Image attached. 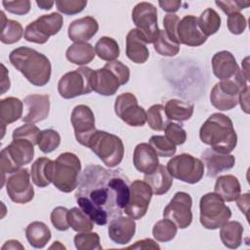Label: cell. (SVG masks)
Masks as SVG:
<instances>
[{
  "label": "cell",
  "instance_id": "6da1fadb",
  "mask_svg": "<svg viewBox=\"0 0 250 250\" xmlns=\"http://www.w3.org/2000/svg\"><path fill=\"white\" fill-rule=\"evenodd\" d=\"M130 184L122 169L88 165L79 177L75 199L94 224L104 226L123 214L130 194Z\"/></svg>",
  "mask_w": 250,
  "mask_h": 250
},
{
  "label": "cell",
  "instance_id": "7a4b0ae2",
  "mask_svg": "<svg viewBox=\"0 0 250 250\" xmlns=\"http://www.w3.org/2000/svg\"><path fill=\"white\" fill-rule=\"evenodd\" d=\"M9 60L34 86H45L51 78L52 66L50 60L38 51L21 46L10 53Z\"/></svg>",
  "mask_w": 250,
  "mask_h": 250
},
{
  "label": "cell",
  "instance_id": "3957f363",
  "mask_svg": "<svg viewBox=\"0 0 250 250\" xmlns=\"http://www.w3.org/2000/svg\"><path fill=\"white\" fill-rule=\"evenodd\" d=\"M202 143L221 153L231 152L237 144V136L230 118L223 113L211 114L199 130Z\"/></svg>",
  "mask_w": 250,
  "mask_h": 250
},
{
  "label": "cell",
  "instance_id": "277c9868",
  "mask_svg": "<svg viewBox=\"0 0 250 250\" xmlns=\"http://www.w3.org/2000/svg\"><path fill=\"white\" fill-rule=\"evenodd\" d=\"M129 78L130 69L126 64L116 60L108 62L103 68L94 70L93 91L102 96H112L121 85L129 81Z\"/></svg>",
  "mask_w": 250,
  "mask_h": 250
},
{
  "label": "cell",
  "instance_id": "5b68a950",
  "mask_svg": "<svg viewBox=\"0 0 250 250\" xmlns=\"http://www.w3.org/2000/svg\"><path fill=\"white\" fill-rule=\"evenodd\" d=\"M34 156V145L25 139H13L12 143L1 150L0 166L2 187L6 176L21 169V166L29 164Z\"/></svg>",
  "mask_w": 250,
  "mask_h": 250
},
{
  "label": "cell",
  "instance_id": "8992f818",
  "mask_svg": "<svg viewBox=\"0 0 250 250\" xmlns=\"http://www.w3.org/2000/svg\"><path fill=\"white\" fill-rule=\"evenodd\" d=\"M248 78L239 69L229 79L218 82L210 93L211 104L219 110H230L238 104L239 93L246 87Z\"/></svg>",
  "mask_w": 250,
  "mask_h": 250
},
{
  "label": "cell",
  "instance_id": "52a82bcc",
  "mask_svg": "<svg viewBox=\"0 0 250 250\" xmlns=\"http://www.w3.org/2000/svg\"><path fill=\"white\" fill-rule=\"evenodd\" d=\"M81 170L80 159L71 152L61 153L54 161L52 183L62 192H70L77 188Z\"/></svg>",
  "mask_w": 250,
  "mask_h": 250
},
{
  "label": "cell",
  "instance_id": "ba28073f",
  "mask_svg": "<svg viewBox=\"0 0 250 250\" xmlns=\"http://www.w3.org/2000/svg\"><path fill=\"white\" fill-rule=\"evenodd\" d=\"M88 147L109 168L120 164L124 156V145L119 137L97 130L91 137Z\"/></svg>",
  "mask_w": 250,
  "mask_h": 250
},
{
  "label": "cell",
  "instance_id": "9c48e42d",
  "mask_svg": "<svg viewBox=\"0 0 250 250\" xmlns=\"http://www.w3.org/2000/svg\"><path fill=\"white\" fill-rule=\"evenodd\" d=\"M200 224L207 229H216L231 217V211L216 192H208L200 198Z\"/></svg>",
  "mask_w": 250,
  "mask_h": 250
},
{
  "label": "cell",
  "instance_id": "30bf717a",
  "mask_svg": "<svg viewBox=\"0 0 250 250\" xmlns=\"http://www.w3.org/2000/svg\"><path fill=\"white\" fill-rule=\"evenodd\" d=\"M94 70L81 66L62 75L58 83V91L63 99H73L93 91L92 79Z\"/></svg>",
  "mask_w": 250,
  "mask_h": 250
},
{
  "label": "cell",
  "instance_id": "8fae6325",
  "mask_svg": "<svg viewBox=\"0 0 250 250\" xmlns=\"http://www.w3.org/2000/svg\"><path fill=\"white\" fill-rule=\"evenodd\" d=\"M166 168L173 178L188 184L198 183L204 174L203 162L188 153L172 157Z\"/></svg>",
  "mask_w": 250,
  "mask_h": 250
},
{
  "label": "cell",
  "instance_id": "7c38bea8",
  "mask_svg": "<svg viewBox=\"0 0 250 250\" xmlns=\"http://www.w3.org/2000/svg\"><path fill=\"white\" fill-rule=\"evenodd\" d=\"M63 24L62 16L59 13L42 15L27 24L24 29V39L37 44L46 43L50 36L57 34Z\"/></svg>",
  "mask_w": 250,
  "mask_h": 250
},
{
  "label": "cell",
  "instance_id": "4fadbf2b",
  "mask_svg": "<svg viewBox=\"0 0 250 250\" xmlns=\"http://www.w3.org/2000/svg\"><path fill=\"white\" fill-rule=\"evenodd\" d=\"M132 20L147 43H153L159 33L157 10L148 2L138 3L132 11Z\"/></svg>",
  "mask_w": 250,
  "mask_h": 250
},
{
  "label": "cell",
  "instance_id": "5bb4252c",
  "mask_svg": "<svg viewBox=\"0 0 250 250\" xmlns=\"http://www.w3.org/2000/svg\"><path fill=\"white\" fill-rule=\"evenodd\" d=\"M151 196L150 187L145 181L135 180L130 184V194L124 212L134 220L143 218L148 209Z\"/></svg>",
  "mask_w": 250,
  "mask_h": 250
},
{
  "label": "cell",
  "instance_id": "9a60e30c",
  "mask_svg": "<svg viewBox=\"0 0 250 250\" xmlns=\"http://www.w3.org/2000/svg\"><path fill=\"white\" fill-rule=\"evenodd\" d=\"M114 111L116 115L133 127L144 126L146 122V112L140 106L138 100L132 93H123L115 99Z\"/></svg>",
  "mask_w": 250,
  "mask_h": 250
},
{
  "label": "cell",
  "instance_id": "2e32d148",
  "mask_svg": "<svg viewBox=\"0 0 250 250\" xmlns=\"http://www.w3.org/2000/svg\"><path fill=\"white\" fill-rule=\"evenodd\" d=\"M192 199L185 191H178L164 208L163 217L172 221L179 229L188 228L192 222Z\"/></svg>",
  "mask_w": 250,
  "mask_h": 250
},
{
  "label": "cell",
  "instance_id": "e0dca14e",
  "mask_svg": "<svg viewBox=\"0 0 250 250\" xmlns=\"http://www.w3.org/2000/svg\"><path fill=\"white\" fill-rule=\"evenodd\" d=\"M9 197L16 203L24 204L33 199L34 189L30 182V174L26 168H21L12 173L6 181Z\"/></svg>",
  "mask_w": 250,
  "mask_h": 250
},
{
  "label": "cell",
  "instance_id": "ac0fdd59",
  "mask_svg": "<svg viewBox=\"0 0 250 250\" xmlns=\"http://www.w3.org/2000/svg\"><path fill=\"white\" fill-rule=\"evenodd\" d=\"M70 120L77 142L84 146H88L91 137L97 131L92 109L88 105L78 104L73 108Z\"/></svg>",
  "mask_w": 250,
  "mask_h": 250
},
{
  "label": "cell",
  "instance_id": "d6986e66",
  "mask_svg": "<svg viewBox=\"0 0 250 250\" xmlns=\"http://www.w3.org/2000/svg\"><path fill=\"white\" fill-rule=\"evenodd\" d=\"M25 114L21 117L22 122L34 124L46 119L50 111V97L48 95L32 94L23 99Z\"/></svg>",
  "mask_w": 250,
  "mask_h": 250
},
{
  "label": "cell",
  "instance_id": "ffe728a7",
  "mask_svg": "<svg viewBox=\"0 0 250 250\" xmlns=\"http://www.w3.org/2000/svg\"><path fill=\"white\" fill-rule=\"evenodd\" d=\"M177 38L180 44L190 47L200 46L206 42L207 37L200 31L197 24V18L192 15L185 16L177 26Z\"/></svg>",
  "mask_w": 250,
  "mask_h": 250
},
{
  "label": "cell",
  "instance_id": "44dd1931",
  "mask_svg": "<svg viewBox=\"0 0 250 250\" xmlns=\"http://www.w3.org/2000/svg\"><path fill=\"white\" fill-rule=\"evenodd\" d=\"M201 161L206 167L209 177H216L220 173L231 169L235 164V158L229 153H221L211 147L201 154Z\"/></svg>",
  "mask_w": 250,
  "mask_h": 250
},
{
  "label": "cell",
  "instance_id": "7402d4cb",
  "mask_svg": "<svg viewBox=\"0 0 250 250\" xmlns=\"http://www.w3.org/2000/svg\"><path fill=\"white\" fill-rule=\"evenodd\" d=\"M108 236L116 244L125 245L131 241L136 231V223L130 217L118 216L108 225Z\"/></svg>",
  "mask_w": 250,
  "mask_h": 250
},
{
  "label": "cell",
  "instance_id": "603a6c76",
  "mask_svg": "<svg viewBox=\"0 0 250 250\" xmlns=\"http://www.w3.org/2000/svg\"><path fill=\"white\" fill-rule=\"evenodd\" d=\"M99 23L93 17L87 16L77 19L70 22L67 29V35L74 43L87 42L98 32Z\"/></svg>",
  "mask_w": 250,
  "mask_h": 250
},
{
  "label": "cell",
  "instance_id": "cb8c5ba5",
  "mask_svg": "<svg viewBox=\"0 0 250 250\" xmlns=\"http://www.w3.org/2000/svg\"><path fill=\"white\" fill-rule=\"evenodd\" d=\"M146 40L137 29H131L126 36V55L130 61L136 63H144L149 57V51L146 47Z\"/></svg>",
  "mask_w": 250,
  "mask_h": 250
},
{
  "label": "cell",
  "instance_id": "d4e9b609",
  "mask_svg": "<svg viewBox=\"0 0 250 250\" xmlns=\"http://www.w3.org/2000/svg\"><path fill=\"white\" fill-rule=\"evenodd\" d=\"M133 163L139 172L145 175L150 174L159 165L158 155L149 144L141 143L135 147Z\"/></svg>",
  "mask_w": 250,
  "mask_h": 250
},
{
  "label": "cell",
  "instance_id": "484cf974",
  "mask_svg": "<svg viewBox=\"0 0 250 250\" xmlns=\"http://www.w3.org/2000/svg\"><path fill=\"white\" fill-rule=\"evenodd\" d=\"M212 69L221 80L229 79L240 69L234 56L229 51H220L212 58Z\"/></svg>",
  "mask_w": 250,
  "mask_h": 250
},
{
  "label": "cell",
  "instance_id": "4316f807",
  "mask_svg": "<svg viewBox=\"0 0 250 250\" xmlns=\"http://www.w3.org/2000/svg\"><path fill=\"white\" fill-rule=\"evenodd\" d=\"M23 104L15 97H7L0 101V119L2 127V138L5 134V127L22 117Z\"/></svg>",
  "mask_w": 250,
  "mask_h": 250
},
{
  "label": "cell",
  "instance_id": "83f0119b",
  "mask_svg": "<svg viewBox=\"0 0 250 250\" xmlns=\"http://www.w3.org/2000/svg\"><path fill=\"white\" fill-rule=\"evenodd\" d=\"M144 181L150 187L152 193L156 195L166 193L173 185V177L162 164H159L152 173L145 175Z\"/></svg>",
  "mask_w": 250,
  "mask_h": 250
},
{
  "label": "cell",
  "instance_id": "f1b7e54d",
  "mask_svg": "<svg viewBox=\"0 0 250 250\" xmlns=\"http://www.w3.org/2000/svg\"><path fill=\"white\" fill-rule=\"evenodd\" d=\"M214 190L224 201L231 202L240 195L241 187L236 177L233 175H224L217 179Z\"/></svg>",
  "mask_w": 250,
  "mask_h": 250
},
{
  "label": "cell",
  "instance_id": "f546056e",
  "mask_svg": "<svg viewBox=\"0 0 250 250\" xmlns=\"http://www.w3.org/2000/svg\"><path fill=\"white\" fill-rule=\"evenodd\" d=\"M54 161L47 157L37 158L31 166V180L39 188H45L52 183Z\"/></svg>",
  "mask_w": 250,
  "mask_h": 250
},
{
  "label": "cell",
  "instance_id": "4dcf8cb0",
  "mask_svg": "<svg viewBox=\"0 0 250 250\" xmlns=\"http://www.w3.org/2000/svg\"><path fill=\"white\" fill-rule=\"evenodd\" d=\"M25 236L29 244L34 248H43L51 239L50 229L43 222H32L25 229Z\"/></svg>",
  "mask_w": 250,
  "mask_h": 250
},
{
  "label": "cell",
  "instance_id": "1f68e13d",
  "mask_svg": "<svg viewBox=\"0 0 250 250\" xmlns=\"http://www.w3.org/2000/svg\"><path fill=\"white\" fill-rule=\"evenodd\" d=\"M95 55L94 47L87 42L74 43L70 45L65 52L66 59L70 62L78 65H84L91 62L94 60Z\"/></svg>",
  "mask_w": 250,
  "mask_h": 250
},
{
  "label": "cell",
  "instance_id": "d6a6232c",
  "mask_svg": "<svg viewBox=\"0 0 250 250\" xmlns=\"http://www.w3.org/2000/svg\"><path fill=\"white\" fill-rule=\"evenodd\" d=\"M243 227L237 221H228L221 227L220 237L223 244L230 249H235L241 245Z\"/></svg>",
  "mask_w": 250,
  "mask_h": 250
},
{
  "label": "cell",
  "instance_id": "836d02e7",
  "mask_svg": "<svg viewBox=\"0 0 250 250\" xmlns=\"http://www.w3.org/2000/svg\"><path fill=\"white\" fill-rule=\"evenodd\" d=\"M164 109L169 119L182 122L188 120L191 117L194 105L189 102H184L178 99H171L166 102Z\"/></svg>",
  "mask_w": 250,
  "mask_h": 250
},
{
  "label": "cell",
  "instance_id": "e575fe53",
  "mask_svg": "<svg viewBox=\"0 0 250 250\" xmlns=\"http://www.w3.org/2000/svg\"><path fill=\"white\" fill-rule=\"evenodd\" d=\"M1 15V32L0 40L4 44H14L22 37L23 28L21 24L14 20L7 19L3 11L0 12Z\"/></svg>",
  "mask_w": 250,
  "mask_h": 250
},
{
  "label": "cell",
  "instance_id": "d590c367",
  "mask_svg": "<svg viewBox=\"0 0 250 250\" xmlns=\"http://www.w3.org/2000/svg\"><path fill=\"white\" fill-rule=\"evenodd\" d=\"M197 24L200 31L208 37L215 34L221 27V17L214 9L207 8L197 19Z\"/></svg>",
  "mask_w": 250,
  "mask_h": 250
},
{
  "label": "cell",
  "instance_id": "8d00e7d4",
  "mask_svg": "<svg viewBox=\"0 0 250 250\" xmlns=\"http://www.w3.org/2000/svg\"><path fill=\"white\" fill-rule=\"evenodd\" d=\"M67 221L69 227L77 232L91 231L94 228V222L80 207H72L68 210Z\"/></svg>",
  "mask_w": 250,
  "mask_h": 250
},
{
  "label": "cell",
  "instance_id": "74e56055",
  "mask_svg": "<svg viewBox=\"0 0 250 250\" xmlns=\"http://www.w3.org/2000/svg\"><path fill=\"white\" fill-rule=\"evenodd\" d=\"M95 53L100 59L106 62H112L119 57V45L113 38L103 36L95 45Z\"/></svg>",
  "mask_w": 250,
  "mask_h": 250
},
{
  "label": "cell",
  "instance_id": "f35d334b",
  "mask_svg": "<svg viewBox=\"0 0 250 250\" xmlns=\"http://www.w3.org/2000/svg\"><path fill=\"white\" fill-rule=\"evenodd\" d=\"M154 50L161 56L174 57L180 51V44L173 41L164 29H159L158 36L153 42Z\"/></svg>",
  "mask_w": 250,
  "mask_h": 250
},
{
  "label": "cell",
  "instance_id": "ab89813d",
  "mask_svg": "<svg viewBox=\"0 0 250 250\" xmlns=\"http://www.w3.org/2000/svg\"><path fill=\"white\" fill-rule=\"evenodd\" d=\"M169 120L162 104H153L146 112V122L154 131H164Z\"/></svg>",
  "mask_w": 250,
  "mask_h": 250
},
{
  "label": "cell",
  "instance_id": "60d3db41",
  "mask_svg": "<svg viewBox=\"0 0 250 250\" xmlns=\"http://www.w3.org/2000/svg\"><path fill=\"white\" fill-rule=\"evenodd\" d=\"M177 230L178 227L172 221L164 218L153 226L152 235L159 242H168L176 236Z\"/></svg>",
  "mask_w": 250,
  "mask_h": 250
},
{
  "label": "cell",
  "instance_id": "b9f144b4",
  "mask_svg": "<svg viewBox=\"0 0 250 250\" xmlns=\"http://www.w3.org/2000/svg\"><path fill=\"white\" fill-rule=\"evenodd\" d=\"M61 144V136L60 134L53 129H45L41 131L37 146L40 150L44 153H49L58 148Z\"/></svg>",
  "mask_w": 250,
  "mask_h": 250
},
{
  "label": "cell",
  "instance_id": "7bdbcfd3",
  "mask_svg": "<svg viewBox=\"0 0 250 250\" xmlns=\"http://www.w3.org/2000/svg\"><path fill=\"white\" fill-rule=\"evenodd\" d=\"M74 245L78 250H102L100 236L97 232H81L74 236Z\"/></svg>",
  "mask_w": 250,
  "mask_h": 250
},
{
  "label": "cell",
  "instance_id": "ee69618b",
  "mask_svg": "<svg viewBox=\"0 0 250 250\" xmlns=\"http://www.w3.org/2000/svg\"><path fill=\"white\" fill-rule=\"evenodd\" d=\"M149 145L155 150L158 156L170 157L176 153V146L172 144L165 136L155 135L149 139Z\"/></svg>",
  "mask_w": 250,
  "mask_h": 250
},
{
  "label": "cell",
  "instance_id": "f6af8a7d",
  "mask_svg": "<svg viewBox=\"0 0 250 250\" xmlns=\"http://www.w3.org/2000/svg\"><path fill=\"white\" fill-rule=\"evenodd\" d=\"M41 131L33 124H24L13 131V139H25L30 141L34 146L38 143Z\"/></svg>",
  "mask_w": 250,
  "mask_h": 250
},
{
  "label": "cell",
  "instance_id": "bcb514c9",
  "mask_svg": "<svg viewBox=\"0 0 250 250\" xmlns=\"http://www.w3.org/2000/svg\"><path fill=\"white\" fill-rule=\"evenodd\" d=\"M164 132L165 137L175 146L183 145L187 140V133L185 129L178 123L169 122Z\"/></svg>",
  "mask_w": 250,
  "mask_h": 250
},
{
  "label": "cell",
  "instance_id": "7dc6e473",
  "mask_svg": "<svg viewBox=\"0 0 250 250\" xmlns=\"http://www.w3.org/2000/svg\"><path fill=\"white\" fill-rule=\"evenodd\" d=\"M58 11L65 15H75L84 10L87 5L85 0H58L55 2Z\"/></svg>",
  "mask_w": 250,
  "mask_h": 250
},
{
  "label": "cell",
  "instance_id": "c3c4849f",
  "mask_svg": "<svg viewBox=\"0 0 250 250\" xmlns=\"http://www.w3.org/2000/svg\"><path fill=\"white\" fill-rule=\"evenodd\" d=\"M67 213H68V209L62 206H58L52 211L51 222H52V225L55 227V229H57L58 230L63 231L68 229V228H70L67 221Z\"/></svg>",
  "mask_w": 250,
  "mask_h": 250
},
{
  "label": "cell",
  "instance_id": "681fc988",
  "mask_svg": "<svg viewBox=\"0 0 250 250\" xmlns=\"http://www.w3.org/2000/svg\"><path fill=\"white\" fill-rule=\"evenodd\" d=\"M3 7L12 14L15 15H25L30 11L31 3L28 0H17V1H6L2 2Z\"/></svg>",
  "mask_w": 250,
  "mask_h": 250
},
{
  "label": "cell",
  "instance_id": "f907efd6",
  "mask_svg": "<svg viewBox=\"0 0 250 250\" xmlns=\"http://www.w3.org/2000/svg\"><path fill=\"white\" fill-rule=\"evenodd\" d=\"M227 25L232 34H241L246 28V19L240 13H234L228 17Z\"/></svg>",
  "mask_w": 250,
  "mask_h": 250
},
{
  "label": "cell",
  "instance_id": "816d5d0a",
  "mask_svg": "<svg viewBox=\"0 0 250 250\" xmlns=\"http://www.w3.org/2000/svg\"><path fill=\"white\" fill-rule=\"evenodd\" d=\"M215 4L223 10L224 13H226L228 16L234 14V13H239V11L247 8L250 6L249 1H237V0H232V1H216Z\"/></svg>",
  "mask_w": 250,
  "mask_h": 250
},
{
  "label": "cell",
  "instance_id": "f5cc1de1",
  "mask_svg": "<svg viewBox=\"0 0 250 250\" xmlns=\"http://www.w3.org/2000/svg\"><path fill=\"white\" fill-rule=\"evenodd\" d=\"M180 20L181 19L174 14H167L163 19V25L165 28L164 30L166 31L168 36L178 44L180 43L178 41L176 31H177V26H178V23L180 22Z\"/></svg>",
  "mask_w": 250,
  "mask_h": 250
},
{
  "label": "cell",
  "instance_id": "db71d44e",
  "mask_svg": "<svg viewBox=\"0 0 250 250\" xmlns=\"http://www.w3.org/2000/svg\"><path fill=\"white\" fill-rule=\"evenodd\" d=\"M130 249H160V246L152 239L146 238L142 240H138L135 244L128 246Z\"/></svg>",
  "mask_w": 250,
  "mask_h": 250
},
{
  "label": "cell",
  "instance_id": "11a10c76",
  "mask_svg": "<svg viewBox=\"0 0 250 250\" xmlns=\"http://www.w3.org/2000/svg\"><path fill=\"white\" fill-rule=\"evenodd\" d=\"M161 9L167 13H175L177 12L181 7V1L178 0H163L158 2Z\"/></svg>",
  "mask_w": 250,
  "mask_h": 250
},
{
  "label": "cell",
  "instance_id": "9f6ffc18",
  "mask_svg": "<svg viewBox=\"0 0 250 250\" xmlns=\"http://www.w3.org/2000/svg\"><path fill=\"white\" fill-rule=\"evenodd\" d=\"M238 102L241 105V108L246 112L249 113V87L246 86L238 96Z\"/></svg>",
  "mask_w": 250,
  "mask_h": 250
},
{
  "label": "cell",
  "instance_id": "6f0895ef",
  "mask_svg": "<svg viewBox=\"0 0 250 250\" xmlns=\"http://www.w3.org/2000/svg\"><path fill=\"white\" fill-rule=\"evenodd\" d=\"M236 204L239 207V209L241 210V212H243L246 216V218H248V208H249V193H244L239 195L236 199Z\"/></svg>",
  "mask_w": 250,
  "mask_h": 250
},
{
  "label": "cell",
  "instance_id": "680465c9",
  "mask_svg": "<svg viewBox=\"0 0 250 250\" xmlns=\"http://www.w3.org/2000/svg\"><path fill=\"white\" fill-rule=\"evenodd\" d=\"M10 80L8 70L3 63H1V94H4L10 89Z\"/></svg>",
  "mask_w": 250,
  "mask_h": 250
},
{
  "label": "cell",
  "instance_id": "91938a15",
  "mask_svg": "<svg viewBox=\"0 0 250 250\" xmlns=\"http://www.w3.org/2000/svg\"><path fill=\"white\" fill-rule=\"evenodd\" d=\"M5 249H24L23 245L21 244L20 241L18 240H8L5 242V244L2 246V250H5Z\"/></svg>",
  "mask_w": 250,
  "mask_h": 250
},
{
  "label": "cell",
  "instance_id": "94428289",
  "mask_svg": "<svg viewBox=\"0 0 250 250\" xmlns=\"http://www.w3.org/2000/svg\"><path fill=\"white\" fill-rule=\"evenodd\" d=\"M37 6L42 10H50L55 4L54 1H36Z\"/></svg>",
  "mask_w": 250,
  "mask_h": 250
},
{
  "label": "cell",
  "instance_id": "6125c7cd",
  "mask_svg": "<svg viewBox=\"0 0 250 250\" xmlns=\"http://www.w3.org/2000/svg\"><path fill=\"white\" fill-rule=\"evenodd\" d=\"M248 58H245V60L243 61V62H242V65H244V67H242V71H243V73H244V75L248 78Z\"/></svg>",
  "mask_w": 250,
  "mask_h": 250
},
{
  "label": "cell",
  "instance_id": "be15d7a7",
  "mask_svg": "<svg viewBox=\"0 0 250 250\" xmlns=\"http://www.w3.org/2000/svg\"><path fill=\"white\" fill-rule=\"evenodd\" d=\"M52 248H55V249H57V248H59V249H65V247L62 244H61L60 241H55V243L50 246V249H52Z\"/></svg>",
  "mask_w": 250,
  "mask_h": 250
}]
</instances>
